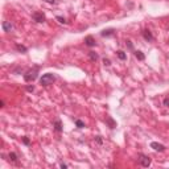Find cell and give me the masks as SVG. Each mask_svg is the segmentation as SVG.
<instances>
[{"instance_id": "d4e9b609", "label": "cell", "mask_w": 169, "mask_h": 169, "mask_svg": "<svg viewBox=\"0 0 169 169\" xmlns=\"http://www.w3.org/2000/svg\"><path fill=\"white\" fill-rule=\"evenodd\" d=\"M127 45H128V48H130L131 50H132V49H133V46H132V42H131V41H127Z\"/></svg>"}, {"instance_id": "6da1fadb", "label": "cell", "mask_w": 169, "mask_h": 169, "mask_svg": "<svg viewBox=\"0 0 169 169\" xmlns=\"http://www.w3.org/2000/svg\"><path fill=\"white\" fill-rule=\"evenodd\" d=\"M38 70H40V66H37V65H34L32 69H29L28 72L24 74L25 82H33V81H36L37 76H38Z\"/></svg>"}, {"instance_id": "30bf717a", "label": "cell", "mask_w": 169, "mask_h": 169, "mask_svg": "<svg viewBox=\"0 0 169 169\" xmlns=\"http://www.w3.org/2000/svg\"><path fill=\"white\" fill-rule=\"evenodd\" d=\"M8 158H9V161L13 162V164H17V161H19V156L16 155L15 152H9V153H8Z\"/></svg>"}, {"instance_id": "ac0fdd59", "label": "cell", "mask_w": 169, "mask_h": 169, "mask_svg": "<svg viewBox=\"0 0 169 169\" xmlns=\"http://www.w3.org/2000/svg\"><path fill=\"white\" fill-rule=\"evenodd\" d=\"M23 143L25 144V145H30V140L28 139V136H24V137H23Z\"/></svg>"}, {"instance_id": "d6986e66", "label": "cell", "mask_w": 169, "mask_h": 169, "mask_svg": "<svg viewBox=\"0 0 169 169\" xmlns=\"http://www.w3.org/2000/svg\"><path fill=\"white\" fill-rule=\"evenodd\" d=\"M95 141H97L99 145H102L103 144V140H102V136H95Z\"/></svg>"}, {"instance_id": "ffe728a7", "label": "cell", "mask_w": 169, "mask_h": 169, "mask_svg": "<svg viewBox=\"0 0 169 169\" xmlns=\"http://www.w3.org/2000/svg\"><path fill=\"white\" fill-rule=\"evenodd\" d=\"M58 20V23H61V24H66V20L64 17H61V16H57V17H56Z\"/></svg>"}, {"instance_id": "277c9868", "label": "cell", "mask_w": 169, "mask_h": 169, "mask_svg": "<svg viewBox=\"0 0 169 169\" xmlns=\"http://www.w3.org/2000/svg\"><path fill=\"white\" fill-rule=\"evenodd\" d=\"M32 19L36 23H44L45 21V15H44L42 12H34V13L32 15Z\"/></svg>"}, {"instance_id": "ba28073f", "label": "cell", "mask_w": 169, "mask_h": 169, "mask_svg": "<svg viewBox=\"0 0 169 169\" xmlns=\"http://www.w3.org/2000/svg\"><path fill=\"white\" fill-rule=\"evenodd\" d=\"M1 28H3L4 32H12L13 30V25H12L9 21H3V24H1Z\"/></svg>"}, {"instance_id": "9a60e30c", "label": "cell", "mask_w": 169, "mask_h": 169, "mask_svg": "<svg viewBox=\"0 0 169 169\" xmlns=\"http://www.w3.org/2000/svg\"><path fill=\"white\" fill-rule=\"evenodd\" d=\"M89 58H90L91 61L95 62V61H98V58L99 57H98V54L95 53V52H90V53H89Z\"/></svg>"}, {"instance_id": "cb8c5ba5", "label": "cell", "mask_w": 169, "mask_h": 169, "mask_svg": "<svg viewBox=\"0 0 169 169\" xmlns=\"http://www.w3.org/2000/svg\"><path fill=\"white\" fill-rule=\"evenodd\" d=\"M164 106H165V107H169V99H168V98L164 99Z\"/></svg>"}, {"instance_id": "52a82bcc", "label": "cell", "mask_w": 169, "mask_h": 169, "mask_svg": "<svg viewBox=\"0 0 169 169\" xmlns=\"http://www.w3.org/2000/svg\"><path fill=\"white\" fill-rule=\"evenodd\" d=\"M85 44H86L89 48H94L95 45H97V42H95V40H94L93 36H87L85 37Z\"/></svg>"}, {"instance_id": "8fae6325", "label": "cell", "mask_w": 169, "mask_h": 169, "mask_svg": "<svg viewBox=\"0 0 169 169\" xmlns=\"http://www.w3.org/2000/svg\"><path fill=\"white\" fill-rule=\"evenodd\" d=\"M101 34L103 37H110V36H114V34H115V30H114V29H106V30H103Z\"/></svg>"}, {"instance_id": "9c48e42d", "label": "cell", "mask_w": 169, "mask_h": 169, "mask_svg": "<svg viewBox=\"0 0 169 169\" xmlns=\"http://www.w3.org/2000/svg\"><path fill=\"white\" fill-rule=\"evenodd\" d=\"M53 127H54V131H57V132H62V130H64L62 123H61V120H60V119H57V120L53 123Z\"/></svg>"}, {"instance_id": "3957f363", "label": "cell", "mask_w": 169, "mask_h": 169, "mask_svg": "<svg viewBox=\"0 0 169 169\" xmlns=\"http://www.w3.org/2000/svg\"><path fill=\"white\" fill-rule=\"evenodd\" d=\"M139 162H140L141 166H144V168H148V166L151 165V158H149V156L140 153V155H139Z\"/></svg>"}, {"instance_id": "484cf974", "label": "cell", "mask_w": 169, "mask_h": 169, "mask_svg": "<svg viewBox=\"0 0 169 169\" xmlns=\"http://www.w3.org/2000/svg\"><path fill=\"white\" fill-rule=\"evenodd\" d=\"M60 166H61L62 169H66V168H68L69 165H68V164H64V162H62V164H61V165H60Z\"/></svg>"}, {"instance_id": "e0dca14e", "label": "cell", "mask_w": 169, "mask_h": 169, "mask_svg": "<svg viewBox=\"0 0 169 169\" xmlns=\"http://www.w3.org/2000/svg\"><path fill=\"white\" fill-rule=\"evenodd\" d=\"M76 126L78 127V128H85V123H83L82 120H79V119H77V120H76Z\"/></svg>"}, {"instance_id": "4316f807", "label": "cell", "mask_w": 169, "mask_h": 169, "mask_svg": "<svg viewBox=\"0 0 169 169\" xmlns=\"http://www.w3.org/2000/svg\"><path fill=\"white\" fill-rule=\"evenodd\" d=\"M0 107H4V101H0Z\"/></svg>"}, {"instance_id": "5bb4252c", "label": "cell", "mask_w": 169, "mask_h": 169, "mask_svg": "<svg viewBox=\"0 0 169 169\" xmlns=\"http://www.w3.org/2000/svg\"><path fill=\"white\" fill-rule=\"evenodd\" d=\"M135 57L139 60V61H144V58H145V56H144V53L143 52H140V50H136L135 52Z\"/></svg>"}, {"instance_id": "5b68a950", "label": "cell", "mask_w": 169, "mask_h": 169, "mask_svg": "<svg viewBox=\"0 0 169 169\" xmlns=\"http://www.w3.org/2000/svg\"><path fill=\"white\" fill-rule=\"evenodd\" d=\"M151 148H153L155 151H158V152L165 151V145H162V144H160V143H156V141H152L151 143Z\"/></svg>"}, {"instance_id": "7402d4cb", "label": "cell", "mask_w": 169, "mask_h": 169, "mask_svg": "<svg viewBox=\"0 0 169 169\" xmlns=\"http://www.w3.org/2000/svg\"><path fill=\"white\" fill-rule=\"evenodd\" d=\"M103 64H104V66H110V65H111L110 60H107V58H104V60H103Z\"/></svg>"}, {"instance_id": "8992f818", "label": "cell", "mask_w": 169, "mask_h": 169, "mask_svg": "<svg viewBox=\"0 0 169 169\" xmlns=\"http://www.w3.org/2000/svg\"><path fill=\"white\" fill-rule=\"evenodd\" d=\"M143 37L145 41H148V42H152L153 41V36H152V33L149 29H144L143 30Z\"/></svg>"}, {"instance_id": "7a4b0ae2", "label": "cell", "mask_w": 169, "mask_h": 169, "mask_svg": "<svg viewBox=\"0 0 169 169\" xmlns=\"http://www.w3.org/2000/svg\"><path fill=\"white\" fill-rule=\"evenodd\" d=\"M54 81H56V76L52 74V73H46V74H44V76L40 78V83H41L42 86H49Z\"/></svg>"}, {"instance_id": "603a6c76", "label": "cell", "mask_w": 169, "mask_h": 169, "mask_svg": "<svg viewBox=\"0 0 169 169\" xmlns=\"http://www.w3.org/2000/svg\"><path fill=\"white\" fill-rule=\"evenodd\" d=\"M45 1H46L48 4H53V5H56V4L58 3L57 0H45Z\"/></svg>"}, {"instance_id": "2e32d148", "label": "cell", "mask_w": 169, "mask_h": 169, "mask_svg": "<svg viewBox=\"0 0 169 169\" xmlns=\"http://www.w3.org/2000/svg\"><path fill=\"white\" fill-rule=\"evenodd\" d=\"M16 49H17L19 52H20V53H27V50H28V49H27L25 46H24V45H16Z\"/></svg>"}, {"instance_id": "4fadbf2b", "label": "cell", "mask_w": 169, "mask_h": 169, "mask_svg": "<svg viewBox=\"0 0 169 169\" xmlns=\"http://www.w3.org/2000/svg\"><path fill=\"white\" fill-rule=\"evenodd\" d=\"M116 56H118V58H119V60H122V61L127 60V54L124 53L123 50H118V52H116Z\"/></svg>"}, {"instance_id": "44dd1931", "label": "cell", "mask_w": 169, "mask_h": 169, "mask_svg": "<svg viewBox=\"0 0 169 169\" xmlns=\"http://www.w3.org/2000/svg\"><path fill=\"white\" fill-rule=\"evenodd\" d=\"M27 91H29V93H32V91H34V86H30V85H28V86H27Z\"/></svg>"}, {"instance_id": "7c38bea8", "label": "cell", "mask_w": 169, "mask_h": 169, "mask_svg": "<svg viewBox=\"0 0 169 169\" xmlns=\"http://www.w3.org/2000/svg\"><path fill=\"white\" fill-rule=\"evenodd\" d=\"M106 123H107L108 126H110V128H111V130H114V128L116 127V123L114 122V120H112V118H110V116H108V118H106Z\"/></svg>"}]
</instances>
